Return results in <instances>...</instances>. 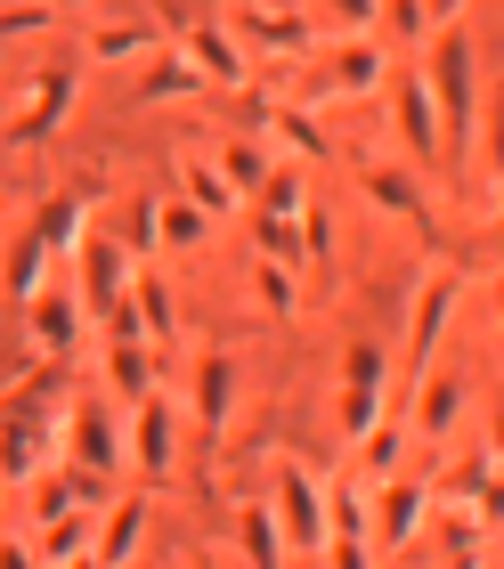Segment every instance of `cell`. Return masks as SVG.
<instances>
[{"label": "cell", "mask_w": 504, "mask_h": 569, "mask_svg": "<svg viewBox=\"0 0 504 569\" xmlns=\"http://www.w3.org/2000/svg\"><path fill=\"white\" fill-rule=\"evenodd\" d=\"M415 73H423V90H432V114H439V171H447V179H472V122H481V82H472V24H439Z\"/></svg>", "instance_id": "6da1fadb"}, {"label": "cell", "mask_w": 504, "mask_h": 569, "mask_svg": "<svg viewBox=\"0 0 504 569\" xmlns=\"http://www.w3.org/2000/svg\"><path fill=\"white\" fill-rule=\"evenodd\" d=\"M269 512H277L285 546H326V488L309 480L302 456H277L269 463Z\"/></svg>", "instance_id": "7a4b0ae2"}, {"label": "cell", "mask_w": 504, "mask_h": 569, "mask_svg": "<svg viewBox=\"0 0 504 569\" xmlns=\"http://www.w3.org/2000/svg\"><path fill=\"white\" fill-rule=\"evenodd\" d=\"M383 399H391V358L383 342H350L342 350V439H366L383 423Z\"/></svg>", "instance_id": "3957f363"}, {"label": "cell", "mask_w": 504, "mask_h": 569, "mask_svg": "<svg viewBox=\"0 0 504 569\" xmlns=\"http://www.w3.org/2000/svg\"><path fill=\"white\" fill-rule=\"evenodd\" d=\"M432 480H383L375 505H366V546L375 553H407V537H423V521H432Z\"/></svg>", "instance_id": "277c9868"}, {"label": "cell", "mask_w": 504, "mask_h": 569, "mask_svg": "<svg viewBox=\"0 0 504 569\" xmlns=\"http://www.w3.org/2000/svg\"><path fill=\"white\" fill-rule=\"evenodd\" d=\"M66 107H73V66H41L33 82L9 98V131H17L24 147H41V139L66 122Z\"/></svg>", "instance_id": "5b68a950"}, {"label": "cell", "mask_w": 504, "mask_h": 569, "mask_svg": "<svg viewBox=\"0 0 504 569\" xmlns=\"http://www.w3.org/2000/svg\"><path fill=\"white\" fill-rule=\"evenodd\" d=\"M456 269H432L423 277V293H415V326H407V391H415V375H432V350H439V333L447 318H456Z\"/></svg>", "instance_id": "8992f818"}, {"label": "cell", "mask_w": 504, "mask_h": 569, "mask_svg": "<svg viewBox=\"0 0 504 569\" xmlns=\"http://www.w3.org/2000/svg\"><path fill=\"white\" fill-rule=\"evenodd\" d=\"M73 252H82V301H90V318L122 309V293H130V277H139V261H130L115 237H82Z\"/></svg>", "instance_id": "52a82bcc"}, {"label": "cell", "mask_w": 504, "mask_h": 569, "mask_svg": "<svg viewBox=\"0 0 504 569\" xmlns=\"http://www.w3.org/2000/svg\"><path fill=\"white\" fill-rule=\"evenodd\" d=\"M122 448H130V463H139V472H147V488L155 480H171V399L164 391H147L139 407H130V439H122Z\"/></svg>", "instance_id": "ba28073f"}, {"label": "cell", "mask_w": 504, "mask_h": 569, "mask_svg": "<svg viewBox=\"0 0 504 569\" xmlns=\"http://www.w3.org/2000/svg\"><path fill=\"white\" fill-rule=\"evenodd\" d=\"M391 114H399V139H407V163H439V114H432V90L423 73H391Z\"/></svg>", "instance_id": "9c48e42d"}, {"label": "cell", "mask_w": 504, "mask_h": 569, "mask_svg": "<svg viewBox=\"0 0 504 569\" xmlns=\"http://www.w3.org/2000/svg\"><path fill=\"white\" fill-rule=\"evenodd\" d=\"M179 58L196 66V82H220V90H245L253 82V58L236 49V33H220V24H188Z\"/></svg>", "instance_id": "30bf717a"}, {"label": "cell", "mask_w": 504, "mask_h": 569, "mask_svg": "<svg viewBox=\"0 0 504 569\" xmlns=\"http://www.w3.org/2000/svg\"><path fill=\"white\" fill-rule=\"evenodd\" d=\"M236 24L253 33L260 58H309V49H317V24L302 9H269V0H260V9H236Z\"/></svg>", "instance_id": "8fae6325"}, {"label": "cell", "mask_w": 504, "mask_h": 569, "mask_svg": "<svg viewBox=\"0 0 504 569\" xmlns=\"http://www.w3.org/2000/svg\"><path fill=\"white\" fill-rule=\"evenodd\" d=\"M423 391H415V439H439L456 431V416H464V399H472V382H464V367H439V375H415Z\"/></svg>", "instance_id": "7c38bea8"}, {"label": "cell", "mask_w": 504, "mask_h": 569, "mask_svg": "<svg viewBox=\"0 0 504 569\" xmlns=\"http://www.w3.org/2000/svg\"><path fill=\"white\" fill-rule=\"evenodd\" d=\"M139 529H147V497H115V505H106V521L90 529V561H98V569H130Z\"/></svg>", "instance_id": "4fadbf2b"}, {"label": "cell", "mask_w": 504, "mask_h": 569, "mask_svg": "<svg viewBox=\"0 0 504 569\" xmlns=\"http://www.w3.org/2000/svg\"><path fill=\"white\" fill-rule=\"evenodd\" d=\"M228 416H236V358H228V350H204V358H196V423L220 439Z\"/></svg>", "instance_id": "5bb4252c"}, {"label": "cell", "mask_w": 504, "mask_h": 569, "mask_svg": "<svg viewBox=\"0 0 504 569\" xmlns=\"http://www.w3.org/2000/svg\"><path fill=\"white\" fill-rule=\"evenodd\" d=\"M66 439H73V472H98L106 480L122 463V439H115V416H106V407H73Z\"/></svg>", "instance_id": "9a60e30c"}, {"label": "cell", "mask_w": 504, "mask_h": 569, "mask_svg": "<svg viewBox=\"0 0 504 569\" xmlns=\"http://www.w3.org/2000/svg\"><path fill=\"white\" fill-rule=\"evenodd\" d=\"M358 179H366V196H375L383 212H399V220L423 228V179H415V163H391V154H375V163H358Z\"/></svg>", "instance_id": "2e32d148"}, {"label": "cell", "mask_w": 504, "mask_h": 569, "mask_svg": "<svg viewBox=\"0 0 504 569\" xmlns=\"http://www.w3.org/2000/svg\"><path fill=\"white\" fill-rule=\"evenodd\" d=\"M391 82V66H383V49L375 41H342L334 49V66H326V98H366V90H383Z\"/></svg>", "instance_id": "e0dca14e"}, {"label": "cell", "mask_w": 504, "mask_h": 569, "mask_svg": "<svg viewBox=\"0 0 504 569\" xmlns=\"http://www.w3.org/2000/svg\"><path fill=\"white\" fill-rule=\"evenodd\" d=\"M236 546H245L253 569H285V529H277L269 497H245V505H236Z\"/></svg>", "instance_id": "ac0fdd59"}, {"label": "cell", "mask_w": 504, "mask_h": 569, "mask_svg": "<svg viewBox=\"0 0 504 569\" xmlns=\"http://www.w3.org/2000/svg\"><path fill=\"white\" fill-rule=\"evenodd\" d=\"M211 237V220L196 212L188 196H164V203H147V244H164V252H188Z\"/></svg>", "instance_id": "d6986e66"}, {"label": "cell", "mask_w": 504, "mask_h": 569, "mask_svg": "<svg viewBox=\"0 0 504 569\" xmlns=\"http://www.w3.org/2000/svg\"><path fill=\"white\" fill-rule=\"evenodd\" d=\"M179 196H188L204 220H228L236 203H245V196H236L228 179H220V163H204V154H179Z\"/></svg>", "instance_id": "ffe728a7"}, {"label": "cell", "mask_w": 504, "mask_h": 569, "mask_svg": "<svg viewBox=\"0 0 504 569\" xmlns=\"http://www.w3.org/2000/svg\"><path fill=\"white\" fill-rule=\"evenodd\" d=\"M24 326H33V342H41L49 358L73 350V333H82V318H73L66 293H33V301H24Z\"/></svg>", "instance_id": "44dd1931"}, {"label": "cell", "mask_w": 504, "mask_h": 569, "mask_svg": "<svg viewBox=\"0 0 504 569\" xmlns=\"http://www.w3.org/2000/svg\"><path fill=\"white\" fill-rule=\"evenodd\" d=\"M82 58L90 66H122V58H155V24H98V33L82 41Z\"/></svg>", "instance_id": "7402d4cb"}, {"label": "cell", "mask_w": 504, "mask_h": 569, "mask_svg": "<svg viewBox=\"0 0 504 569\" xmlns=\"http://www.w3.org/2000/svg\"><path fill=\"white\" fill-rule=\"evenodd\" d=\"M204 82H196V66L179 58V49H155L147 58V82H139V98H155V107H171V98H196Z\"/></svg>", "instance_id": "603a6c76"}, {"label": "cell", "mask_w": 504, "mask_h": 569, "mask_svg": "<svg viewBox=\"0 0 504 569\" xmlns=\"http://www.w3.org/2000/svg\"><path fill=\"white\" fill-rule=\"evenodd\" d=\"M253 131H260V139H285V147H302L309 163H317V154H334V139L309 122V107H277V114H260Z\"/></svg>", "instance_id": "cb8c5ba5"}, {"label": "cell", "mask_w": 504, "mask_h": 569, "mask_svg": "<svg viewBox=\"0 0 504 569\" xmlns=\"http://www.w3.org/2000/svg\"><path fill=\"white\" fill-rule=\"evenodd\" d=\"M106 367H115V391H122L130 407L155 391V358H147V342H115V350H106Z\"/></svg>", "instance_id": "d4e9b609"}, {"label": "cell", "mask_w": 504, "mask_h": 569, "mask_svg": "<svg viewBox=\"0 0 504 569\" xmlns=\"http://www.w3.org/2000/svg\"><path fill=\"white\" fill-rule=\"evenodd\" d=\"M472 154H481V179H504V82L481 107V131H472Z\"/></svg>", "instance_id": "484cf974"}, {"label": "cell", "mask_w": 504, "mask_h": 569, "mask_svg": "<svg viewBox=\"0 0 504 569\" xmlns=\"http://www.w3.org/2000/svg\"><path fill=\"white\" fill-rule=\"evenodd\" d=\"M41 277H49V244H41V237H24V244H17V261H9V277H0V284H9L17 301H33V293H41Z\"/></svg>", "instance_id": "4316f807"}, {"label": "cell", "mask_w": 504, "mask_h": 569, "mask_svg": "<svg viewBox=\"0 0 504 569\" xmlns=\"http://www.w3.org/2000/svg\"><path fill=\"white\" fill-rule=\"evenodd\" d=\"M383 17V0H326V17H309L317 33H350V41H366V24Z\"/></svg>", "instance_id": "83f0119b"}, {"label": "cell", "mask_w": 504, "mask_h": 569, "mask_svg": "<svg viewBox=\"0 0 504 569\" xmlns=\"http://www.w3.org/2000/svg\"><path fill=\"white\" fill-rule=\"evenodd\" d=\"M211 163H220V179H228L236 196H245V188H260V179H269V154H260L253 139H245V147H220V154H211Z\"/></svg>", "instance_id": "f1b7e54d"}, {"label": "cell", "mask_w": 504, "mask_h": 569, "mask_svg": "<svg viewBox=\"0 0 504 569\" xmlns=\"http://www.w3.org/2000/svg\"><path fill=\"white\" fill-rule=\"evenodd\" d=\"M439 537H447V569H481V521H472V512H447L439 521Z\"/></svg>", "instance_id": "f546056e"}, {"label": "cell", "mask_w": 504, "mask_h": 569, "mask_svg": "<svg viewBox=\"0 0 504 569\" xmlns=\"http://www.w3.org/2000/svg\"><path fill=\"white\" fill-rule=\"evenodd\" d=\"M253 293L269 301L277 318H294V309H302V293H294V269H285V261H253Z\"/></svg>", "instance_id": "4dcf8cb0"}, {"label": "cell", "mask_w": 504, "mask_h": 569, "mask_svg": "<svg viewBox=\"0 0 504 569\" xmlns=\"http://www.w3.org/2000/svg\"><path fill=\"white\" fill-rule=\"evenodd\" d=\"M49 0H9V9H0V41H24V33H49Z\"/></svg>", "instance_id": "1f68e13d"}, {"label": "cell", "mask_w": 504, "mask_h": 569, "mask_svg": "<svg viewBox=\"0 0 504 569\" xmlns=\"http://www.w3.org/2000/svg\"><path fill=\"white\" fill-rule=\"evenodd\" d=\"M326 569H375V546L366 537H326Z\"/></svg>", "instance_id": "d6a6232c"}, {"label": "cell", "mask_w": 504, "mask_h": 569, "mask_svg": "<svg viewBox=\"0 0 504 569\" xmlns=\"http://www.w3.org/2000/svg\"><path fill=\"white\" fill-rule=\"evenodd\" d=\"M399 463V423H375L366 431V472H391Z\"/></svg>", "instance_id": "836d02e7"}, {"label": "cell", "mask_w": 504, "mask_h": 569, "mask_svg": "<svg viewBox=\"0 0 504 569\" xmlns=\"http://www.w3.org/2000/svg\"><path fill=\"white\" fill-rule=\"evenodd\" d=\"M0 569H41V553L17 546V537H0Z\"/></svg>", "instance_id": "e575fe53"}, {"label": "cell", "mask_w": 504, "mask_h": 569, "mask_svg": "<svg viewBox=\"0 0 504 569\" xmlns=\"http://www.w3.org/2000/svg\"><path fill=\"white\" fill-rule=\"evenodd\" d=\"M423 24H464V0H423Z\"/></svg>", "instance_id": "d590c367"}, {"label": "cell", "mask_w": 504, "mask_h": 569, "mask_svg": "<svg viewBox=\"0 0 504 569\" xmlns=\"http://www.w3.org/2000/svg\"><path fill=\"white\" fill-rule=\"evenodd\" d=\"M488 463L504 472V399H496V416H488Z\"/></svg>", "instance_id": "8d00e7d4"}, {"label": "cell", "mask_w": 504, "mask_h": 569, "mask_svg": "<svg viewBox=\"0 0 504 569\" xmlns=\"http://www.w3.org/2000/svg\"><path fill=\"white\" fill-rule=\"evenodd\" d=\"M98 0H49V17H90Z\"/></svg>", "instance_id": "74e56055"}, {"label": "cell", "mask_w": 504, "mask_h": 569, "mask_svg": "<svg viewBox=\"0 0 504 569\" xmlns=\"http://www.w3.org/2000/svg\"><path fill=\"white\" fill-rule=\"evenodd\" d=\"M58 569H98V561H90V553H73V561H58Z\"/></svg>", "instance_id": "f35d334b"}, {"label": "cell", "mask_w": 504, "mask_h": 569, "mask_svg": "<svg viewBox=\"0 0 504 569\" xmlns=\"http://www.w3.org/2000/svg\"><path fill=\"white\" fill-rule=\"evenodd\" d=\"M496 309H504V284H496Z\"/></svg>", "instance_id": "ab89813d"}, {"label": "cell", "mask_w": 504, "mask_h": 569, "mask_svg": "<svg viewBox=\"0 0 504 569\" xmlns=\"http://www.w3.org/2000/svg\"><path fill=\"white\" fill-rule=\"evenodd\" d=\"M188 569H211V561H188Z\"/></svg>", "instance_id": "60d3db41"}, {"label": "cell", "mask_w": 504, "mask_h": 569, "mask_svg": "<svg viewBox=\"0 0 504 569\" xmlns=\"http://www.w3.org/2000/svg\"><path fill=\"white\" fill-rule=\"evenodd\" d=\"M0 66H9V58H0Z\"/></svg>", "instance_id": "b9f144b4"}]
</instances>
